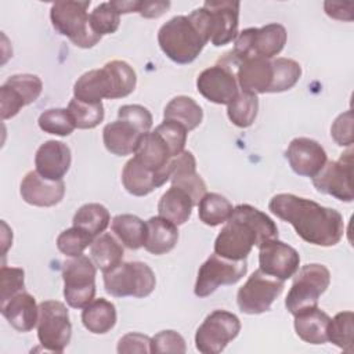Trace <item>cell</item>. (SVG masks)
Instances as JSON below:
<instances>
[{
    "label": "cell",
    "instance_id": "obj_8",
    "mask_svg": "<svg viewBox=\"0 0 354 354\" xmlns=\"http://www.w3.org/2000/svg\"><path fill=\"white\" fill-rule=\"evenodd\" d=\"M236 61L225 53L216 65L202 71L196 79L198 91L210 102L228 105L239 93L235 76Z\"/></svg>",
    "mask_w": 354,
    "mask_h": 354
},
{
    "label": "cell",
    "instance_id": "obj_42",
    "mask_svg": "<svg viewBox=\"0 0 354 354\" xmlns=\"http://www.w3.org/2000/svg\"><path fill=\"white\" fill-rule=\"evenodd\" d=\"M39 127L48 134L66 137L76 129L66 108H51L40 113Z\"/></svg>",
    "mask_w": 354,
    "mask_h": 354
},
{
    "label": "cell",
    "instance_id": "obj_27",
    "mask_svg": "<svg viewBox=\"0 0 354 354\" xmlns=\"http://www.w3.org/2000/svg\"><path fill=\"white\" fill-rule=\"evenodd\" d=\"M141 136L142 133H140L133 124L120 119L105 124L102 130V141L106 151L116 156L134 153Z\"/></svg>",
    "mask_w": 354,
    "mask_h": 354
},
{
    "label": "cell",
    "instance_id": "obj_33",
    "mask_svg": "<svg viewBox=\"0 0 354 354\" xmlns=\"http://www.w3.org/2000/svg\"><path fill=\"white\" fill-rule=\"evenodd\" d=\"M90 256L97 268L102 272H108L122 263L124 250L113 235L101 234L94 238L90 246Z\"/></svg>",
    "mask_w": 354,
    "mask_h": 354
},
{
    "label": "cell",
    "instance_id": "obj_49",
    "mask_svg": "<svg viewBox=\"0 0 354 354\" xmlns=\"http://www.w3.org/2000/svg\"><path fill=\"white\" fill-rule=\"evenodd\" d=\"M330 137L340 147H351L353 144V111L340 113L330 127Z\"/></svg>",
    "mask_w": 354,
    "mask_h": 354
},
{
    "label": "cell",
    "instance_id": "obj_29",
    "mask_svg": "<svg viewBox=\"0 0 354 354\" xmlns=\"http://www.w3.org/2000/svg\"><path fill=\"white\" fill-rule=\"evenodd\" d=\"M330 317L318 307L306 310L295 315L296 335L306 343L324 344L328 342L326 328Z\"/></svg>",
    "mask_w": 354,
    "mask_h": 354
},
{
    "label": "cell",
    "instance_id": "obj_19",
    "mask_svg": "<svg viewBox=\"0 0 354 354\" xmlns=\"http://www.w3.org/2000/svg\"><path fill=\"white\" fill-rule=\"evenodd\" d=\"M22 199L39 207H51L58 205L65 195V184L62 180L51 181L41 177L36 170L25 174L19 185Z\"/></svg>",
    "mask_w": 354,
    "mask_h": 354
},
{
    "label": "cell",
    "instance_id": "obj_39",
    "mask_svg": "<svg viewBox=\"0 0 354 354\" xmlns=\"http://www.w3.org/2000/svg\"><path fill=\"white\" fill-rule=\"evenodd\" d=\"M104 66L108 69L112 77L113 100L127 97L134 91L137 84V75L133 66H130L126 61L120 59L109 61Z\"/></svg>",
    "mask_w": 354,
    "mask_h": 354
},
{
    "label": "cell",
    "instance_id": "obj_10",
    "mask_svg": "<svg viewBox=\"0 0 354 354\" xmlns=\"http://www.w3.org/2000/svg\"><path fill=\"white\" fill-rule=\"evenodd\" d=\"M36 328L39 342L46 350L62 353L72 336V324L66 306L58 300L41 301Z\"/></svg>",
    "mask_w": 354,
    "mask_h": 354
},
{
    "label": "cell",
    "instance_id": "obj_16",
    "mask_svg": "<svg viewBox=\"0 0 354 354\" xmlns=\"http://www.w3.org/2000/svg\"><path fill=\"white\" fill-rule=\"evenodd\" d=\"M300 266L297 250L278 238L268 239L259 246V268L277 279L292 278Z\"/></svg>",
    "mask_w": 354,
    "mask_h": 354
},
{
    "label": "cell",
    "instance_id": "obj_51",
    "mask_svg": "<svg viewBox=\"0 0 354 354\" xmlns=\"http://www.w3.org/2000/svg\"><path fill=\"white\" fill-rule=\"evenodd\" d=\"M353 7L351 1L347 3H335V1H325L324 8L328 17L337 19V21H353Z\"/></svg>",
    "mask_w": 354,
    "mask_h": 354
},
{
    "label": "cell",
    "instance_id": "obj_7",
    "mask_svg": "<svg viewBox=\"0 0 354 354\" xmlns=\"http://www.w3.org/2000/svg\"><path fill=\"white\" fill-rule=\"evenodd\" d=\"M288 33L281 24H268L261 28H246L238 33L235 46L230 51L236 62L261 57L272 59L285 47Z\"/></svg>",
    "mask_w": 354,
    "mask_h": 354
},
{
    "label": "cell",
    "instance_id": "obj_23",
    "mask_svg": "<svg viewBox=\"0 0 354 354\" xmlns=\"http://www.w3.org/2000/svg\"><path fill=\"white\" fill-rule=\"evenodd\" d=\"M134 158L147 169L160 173L166 183L170 180L169 163L173 156L163 138L155 130L141 136L134 152Z\"/></svg>",
    "mask_w": 354,
    "mask_h": 354
},
{
    "label": "cell",
    "instance_id": "obj_11",
    "mask_svg": "<svg viewBox=\"0 0 354 354\" xmlns=\"http://www.w3.org/2000/svg\"><path fill=\"white\" fill-rule=\"evenodd\" d=\"M241 330L239 318L225 310L212 311L195 333V347L202 354L221 353Z\"/></svg>",
    "mask_w": 354,
    "mask_h": 354
},
{
    "label": "cell",
    "instance_id": "obj_36",
    "mask_svg": "<svg viewBox=\"0 0 354 354\" xmlns=\"http://www.w3.org/2000/svg\"><path fill=\"white\" fill-rule=\"evenodd\" d=\"M111 216L108 209L101 203H86L77 209L73 216V225L79 227L94 238L101 235L109 225Z\"/></svg>",
    "mask_w": 354,
    "mask_h": 354
},
{
    "label": "cell",
    "instance_id": "obj_53",
    "mask_svg": "<svg viewBox=\"0 0 354 354\" xmlns=\"http://www.w3.org/2000/svg\"><path fill=\"white\" fill-rule=\"evenodd\" d=\"M111 4L116 8V11L122 15V14H129V12H137L138 11V6L140 1L133 0V1H124V0H113L111 1Z\"/></svg>",
    "mask_w": 354,
    "mask_h": 354
},
{
    "label": "cell",
    "instance_id": "obj_31",
    "mask_svg": "<svg viewBox=\"0 0 354 354\" xmlns=\"http://www.w3.org/2000/svg\"><path fill=\"white\" fill-rule=\"evenodd\" d=\"M116 307L112 301L100 297L90 301L82 311L84 328L94 335L109 332L116 324Z\"/></svg>",
    "mask_w": 354,
    "mask_h": 354
},
{
    "label": "cell",
    "instance_id": "obj_44",
    "mask_svg": "<svg viewBox=\"0 0 354 354\" xmlns=\"http://www.w3.org/2000/svg\"><path fill=\"white\" fill-rule=\"evenodd\" d=\"M120 24V14L116 8L108 3L98 4L90 14V29L100 37L104 35H112L118 30Z\"/></svg>",
    "mask_w": 354,
    "mask_h": 354
},
{
    "label": "cell",
    "instance_id": "obj_21",
    "mask_svg": "<svg viewBox=\"0 0 354 354\" xmlns=\"http://www.w3.org/2000/svg\"><path fill=\"white\" fill-rule=\"evenodd\" d=\"M71 148L57 140L43 142L35 155L36 171L51 181H59L71 167Z\"/></svg>",
    "mask_w": 354,
    "mask_h": 354
},
{
    "label": "cell",
    "instance_id": "obj_26",
    "mask_svg": "<svg viewBox=\"0 0 354 354\" xmlns=\"http://www.w3.org/2000/svg\"><path fill=\"white\" fill-rule=\"evenodd\" d=\"M122 184L129 194L134 196H145L166 184V180L160 173L147 169L133 156L126 162L122 170Z\"/></svg>",
    "mask_w": 354,
    "mask_h": 354
},
{
    "label": "cell",
    "instance_id": "obj_46",
    "mask_svg": "<svg viewBox=\"0 0 354 354\" xmlns=\"http://www.w3.org/2000/svg\"><path fill=\"white\" fill-rule=\"evenodd\" d=\"M25 288V272L19 267L1 266L0 268V303L7 301Z\"/></svg>",
    "mask_w": 354,
    "mask_h": 354
},
{
    "label": "cell",
    "instance_id": "obj_41",
    "mask_svg": "<svg viewBox=\"0 0 354 354\" xmlns=\"http://www.w3.org/2000/svg\"><path fill=\"white\" fill-rule=\"evenodd\" d=\"M66 109L77 129H94L104 120L105 116L102 102L87 104L76 100L75 97L69 101Z\"/></svg>",
    "mask_w": 354,
    "mask_h": 354
},
{
    "label": "cell",
    "instance_id": "obj_2",
    "mask_svg": "<svg viewBox=\"0 0 354 354\" xmlns=\"http://www.w3.org/2000/svg\"><path fill=\"white\" fill-rule=\"evenodd\" d=\"M274 238H278V228L271 217L252 205H238L214 241V253L230 260H245L253 246Z\"/></svg>",
    "mask_w": 354,
    "mask_h": 354
},
{
    "label": "cell",
    "instance_id": "obj_37",
    "mask_svg": "<svg viewBox=\"0 0 354 354\" xmlns=\"http://www.w3.org/2000/svg\"><path fill=\"white\" fill-rule=\"evenodd\" d=\"M259 112V98L256 94L242 91L236 94V97L227 105L228 119L236 127L246 129L253 124Z\"/></svg>",
    "mask_w": 354,
    "mask_h": 354
},
{
    "label": "cell",
    "instance_id": "obj_12",
    "mask_svg": "<svg viewBox=\"0 0 354 354\" xmlns=\"http://www.w3.org/2000/svg\"><path fill=\"white\" fill-rule=\"evenodd\" d=\"M248 271L245 260H230L213 253L199 267L194 293L198 297H207L223 285H234L241 281Z\"/></svg>",
    "mask_w": 354,
    "mask_h": 354
},
{
    "label": "cell",
    "instance_id": "obj_24",
    "mask_svg": "<svg viewBox=\"0 0 354 354\" xmlns=\"http://www.w3.org/2000/svg\"><path fill=\"white\" fill-rule=\"evenodd\" d=\"M0 311L7 322L18 332H29L37 325L39 306L35 297L25 290L0 303Z\"/></svg>",
    "mask_w": 354,
    "mask_h": 354
},
{
    "label": "cell",
    "instance_id": "obj_52",
    "mask_svg": "<svg viewBox=\"0 0 354 354\" xmlns=\"http://www.w3.org/2000/svg\"><path fill=\"white\" fill-rule=\"evenodd\" d=\"M170 8V1H140L138 14L144 18H159Z\"/></svg>",
    "mask_w": 354,
    "mask_h": 354
},
{
    "label": "cell",
    "instance_id": "obj_18",
    "mask_svg": "<svg viewBox=\"0 0 354 354\" xmlns=\"http://www.w3.org/2000/svg\"><path fill=\"white\" fill-rule=\"evenodd\" d=\"M239 1H205L203 8L209 14L212 37L210 43L216 47L231 43L238 36Z\"/></svg>",
    "mask_w": 354,
    "mask_h": 354
},
{
    "label": "cell",
    "instance_id": "obj_35",
    "mask_svg": "<svg viewBox=\"0 0 354 354\" xmlns=\"http://www.w3.org/2000/svg\"><path fill=\"white\" fill-rule=\"evenodd\" d=\"M231 202L216 192H206L198 203V216L199 220L209 225L216 227L225 223L232 214Z\"/></svg>",
    "mask_w": 354,
    "mask_h": 354
},
{
    "label": "cell",
    "instance_id": "obj_4",
    "mask_svg": "<svg viewBox=\"0 0 354 354\" xmlns=\"http://www.w3.org/2000/svg\"><path fill=\"white\" fill-rule=\"evenodd\" d=\"M90 1H57L50 8V19L54 29L66 36L76 47L91 48L101 37L90 29Z\"/></svg>",
    "mask_w": 354,
    "mask_h": 354
},
{
    "label": "cell",
    "instance_id": "obj_14",
    "mask_svg": "<svg viewBox=\"0 0 354 354\" xmlns=\"http://www.w3.org/2000/svg\"><path fill=\"white\" fill-rule=\"evenodd\" d=\"M353 149L348 147L339 160H329L322 170L313 177V185L321 194L335 196L342 202L354 199L351 176H353Z\"/></svg>",
    "mask_w": 354,
    "mask_h": 354
},
{
    "label": "cell",
    "instance_id": "obj_25",
    "mask_svg": "<svg viewBox=\"0 0 354 354\" xmlns=\"http://www.w3.org/2000/svg\"><path fill=\"white\" fill-rule=\"evenodd\" d=\"M73 97L87 104H100L102 98L113 100V83L108 69L102 66L83 73L75 82Z\"/></svg>",
    "mask_w": 354,
    "mask_h": 354
},
{
    "label": "cell",
    "instance_id": "obj_1",
    "mask_svg": "<svg viewBox=\"0 0 354 354\" xmlns=\"http://www.w3.org/2000/svg\"><path fill=\"white\" fill-rule=\"evenodd\" d=\"M268 210L289 223L307 243L329 248L343 238V216L336 209L325 207L311 199L293 194H277L271 198Z\"/></svg>",
    "mask_w": 354,
    "mask_h": 354
},
{
    "label": "cell",
    "instance_id": "obj_3",
    "mask_svg": "<svg viewBox=\"0 0 354 354\" xmlns=\"http://www.w3.org/2000/svg\"><path fill=\"white\" fill-rule=\"evenodd\" d=\"M212 30L207 11L201 7L189 15H177L163 24L158 43L167 58L176 64H191L210 41Z\"/></svg>",
    "mask_w": 354,
    "mask_h": 354
},
{
    "label": "cell",
    "instance_id": "obj_45",
    "mask_svg": "<svg viewBox=\"0 0 354 354\" xmlns=\"http://www.w3.org/2000/svg\"><path fill=\"white\" fill-rule=\"evenodd\" d=\"M155 131L163 138L173 158L184 151L188 130L183 124L173 120H163L159 126H156Z\"/></svg>",
    "mask_w": 354,
    "mask_h": 354
},
{
    "label": "cell",
    "instance_id": "obj_20",
    "mask_svg": "<svg viewBox=\"0 0 354 354\" xmlns=\"http://www.w3.org/2000/svg\"><path fill=\"white\" fill-rule=\"evenodd\" d=\"M235 76L242 91H248L256 95L270 93L274 77L272 59L252 57L239 61L236 62Z\"/></svg>",
    "mask_w": 354,
    "mask_h": 354
},
{
    "label": "cell",
    "instance_id": "obj_9",
    "mask_svg": "<svg viewBox=\"0 0 354 354\" xmlns=\"http://www.w3.org/2000/svg\"><path fill=\"white\" fill-rule=\"evenodd\" d=\"M97 267L84 254L71 257L62 264L64 297L69 307L84 308L95 296Z\"/></svg>",
    "mask_w": 354,
    "mask_h": 354
},
{
    "label": "cell",
    "instance_id": "obj_30",
    "mask_svg": "<svg viewBox=\"0 0 354 354\" xmlns=\"http://www.w3.org/2000/svg\"><path fill=\"white\" fill-rule=\"evenodd\" d=\"M194 206L195 203L188 192L171 185L160 196L158 203V213L160 217L171 221L178 227L188 221Z\"/></svg>",
    "mask_w": 354,
    "mask_h": 354
},
{
    "label": "cell",
    "instance_id": "obj_32",
    "mask_svg": "<svg viewBox=\"0 0 354 354\" xmlns=\"http://www.w3.org/2000/svg\"><path fill=\"white\" fill-rule=\"evenodd\" d=\"M112 232L118 239L131 250H137L145 245L147 239V221H142L134 214H118L111 223Z\"/></svg>",
    "mask_w": 354,
    "mask_h": 354
},
{
    "label": "cell",
    "instance_id": "obj_43",
    "mask_svg": "<svg viewBox=\"0 0 354 354\" xmlns=\"http://www.w3.org/2000/svg\"><path fill=\"white\" fill-rule=\"evenodd\" d=\"M94 236L79 227H71L62 231L57 238L58 250L68 257L82 256L84 249L91 246Z\"/></svg>",
    "mask_w": 354,
    "mask_h": 354
},
{
    "label": "cell",
    "instance_id": "obj_17",
    "mask_svg": "<svg viewBox=\"0 0 354 354\" xmlns=\"http://www.w3.org/2000/svg\"><path fill=\"white\" fill-rule=\"evenodd\" d=\"M285 156L292 170L303 177L317 176L328 162L324 147L308 137H296L285 151Z\"/></svg>",
    "mask_w": 354,
    "mask_h": 354
},
{
    "label": "cell",
    "instance_id": "obj_48",
    "mask_svg": "<svg viewBox=\"0 0 354 354\" xmlns=\"http://www.w3.org/2000/svg\"><path fill=\"white\" fill-rule=\"evenodd\" d=\"M187 346L184 337L176 330L167 329L158 332L151 337V353H185Z\"/></svg>",
    "mask_w": 354,
    "mask_h": 354
},
{
    "label": "cell",
    "instance_id": "obj_22",
    "mask_svg": "<svg viewBox=\"0 0 354 354\" xmlns=\"http://www.w3.org/2000/svg\"><path fill=\"white\" fill-rule=\"evenodd\" d=\"M169 169V181L171 183V185L188 192L195 206H198L199 201L206 194V184L203 178L196 173V160L192 152L184 149L181 153L171 158Z\"/></svg>",
    "mask_w": 354,
    "mask_h": 354
},
{
    "label": "cell",
    "instance_id": "obj_47",
    "mask_svg": "<svg viewBox=\"0 0 354 354\" xmlns=\"http://www.w3.org/2000/svg\"><path fill=\"white\" fill-rule=\"evenodd\" d=\"M118 119L129 122L142 134L151 130L152 122H153L151 112L145 106L138 104L122 105L118 111Z\"/></svg>",
    "mask_w": 354,
    "mask_h": 354
},
{
    "label": "cell",
    "instance_id": "obj_38",
    "mask_svg": "<svg viewBox=\"0 0 354 354\" xmlns=\"http://www.w3.org/2000/svg\"><path fill=\"white\" fill-rule=\"evenodd\" d=\"M353 311L337 313L329 319L326 328L328 342L333 343L346 353H353V332H354Z\"/></svg>",
    "mask_w": 354,
    "mask_h": 354
},
{
    "label": "cell",
    "instance_id": "obj_5",
    "mask_svg": "<svg viewBox=\"0 0 354 354\" xmlns=\"http://www.w3.org/2000/svg\"><path fill=\"white\" fill-rule=\"evenodd\" d=\"M330 283V272L324 264H306L293 275L292 286L285 299L286 310L295 317L301 311L318 307L319 296Z\"/></svg>",
    "mask_w": 354,
    "mask_h": 354
},
{
    "label": "cell",
    "instance_id": "obj_50",
    "mask_svg": "<svg viewBox=\"0 0 354 354\" xmlns=\"http://www.w3.org/2000/svg\"><path fill=\"white\" fill-rule=\"evenodd\" d=\"M118 353H151V337L138 332H131L120 337Z\"/></svg>",
    "mask_w": 354,
    "mask_h": 354
},
{
    "label": "cell",
    "instance_id": "obj_40",
    "mask_svg": "<svg viewBox=\"0 0 354 354\" xmlns=\"http://www.w3.org/2000/svg\"><path fill=\"white\" fill-rule=\"evenodd\" d=\"M272 86L270 93H282L290 90L301 76V66L299 62L290 58H275L272 59Z\"/></svg>",
    "mask_w": 354,
    "mask_h": 354
},
{
    "label": "cell",
    "instance_id": "obj_13",
    "mask_svg": "<svg viewBox=\"0 0 354 354\" xmlns=\"http://www.w3.org/2000/svg\"><path fill=\"white\" fill-rule=\"evenodd\" d=\"M285 281L256 270L236 293V303L242 313L249 315L263 314L271 308L274 300L282 293Z\"/></svg>",
    "mask_w": 354,
    "mask_h": 354
},
{
    "label": "cell",
    "instance_id": "obj_34",
    "mask_svg": "<svg viewBox=\"0 0 354 354\" xmlns=\"http://www.w3.org/2000/svg\"><path fill=\"white\" fill-rule=\"evenodd\" d=\"M163 119L177 122L183 124L188 131H191L201 124L203 119V111L191 97L177 95L165 106Z\"/></svg>",
    "mask_w": 354,
    "mask_h": 354
},
{
    "label": "cell",
    "instance_id": "obj_28",
    "mask_svg": "<svg viewBox=\"0 0 354 354\" xmlns=\"http://www.w3.org/2000/svg\"><path fill=\"white\" fill-rule=\"evenodd\" d=\"M147 239H145V250L160 256L169 253L178 241V230L177 225L171 221L155 216L147 221Z\"/></svg>",
    "mask_w": 354,
    "mask_h": 354
},
{
    "label": "cell",
    "instance_id": "obj_15",
    "mask_svg": "<svg viewBox=\"0 0 354 354\" xmlns=\"http://www.w3.org/2000/svg\"><path fill=\"white\" fill-rule=\"evenodd\" d=\"M43 90V82L32 73H17L10 76L0 87L1 119L14 118L24 106L35 102Z\"/></svg>",
    "mask_w": 354,
    "mask_h": 354
},
{
    "label": "cell",
    "instance_id": "obj_6",
    "mask_svg": "<svg viewBox=\"0 0 354 354\" xmlns=\"http://www.w3.org/2000/svg\"><path fill=\"white\" fill-rule=\"evenodd\" d=\"M156 285L155 272L142 261L120 263L113 270L104 272V286L113 297H147Z\"/></svg>",
    "mask_w": 354,
    "mask_h": 354
}]
</instances>
